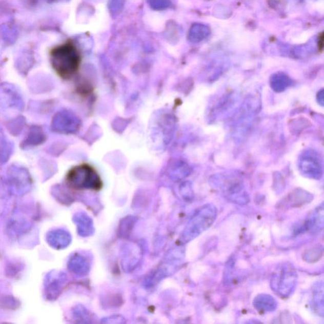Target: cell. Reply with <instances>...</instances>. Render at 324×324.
Segmentation results:
<instances>
[{"label": "cell", "mask_w": 324, "mask_h": 324, "mask_svg": "<svg viewBox=\"0 0 324 324\" xmlns=\"http://www.w3.org/2000/svg\"><path fill=\"white\" fill-rule=\"evenodd\" d=\"M218 214L214 205H204L194 213L184 229L181 235L182 242L188 243L198 237L209 229L214 223Z\"/></svg>", "instance_id": "cell-5"}, {"label": "cell", "mask_w": 324, "mask_h": 324, "mask_svg": "<svg viewBox=\"0 0 324 324\" xmlns=\"http://www.w3.org/2000/svg\"><path fill=\"white\" fill-rule=\"evenodd\" d=\"M261 110V99L258 93L250 94L235 113L233 136L241 141L247 136L252 127L254 118Z\"/></svg>", "instance_id": "cell-3"}, {"label": "cell", "mask_w": 324, "mask_h": 324, "mask_svg": "<svg viewBox=\"0 0 324 324\" xmlns=\"http://www.w3.org/2000/svg\"><path fill=\"white\" fill-rule=\"evenodd\" d=\"M209 184L213 190L233 204L245 205L250 201L244 180L236 172L213 174L210 177Z\"/></svg>", "instance_id": "cell-2"}, {"label": "cell", "mask_w": 324, "mask_h": 324, "mask_svg": "<svg viewBox=\"0 0 324 324\" xmlns=\"http://www.w3.org/2000/svg\"><path fill=\"white\" fill-rule=\"evenodd\" d=\"M323 90L322 89L318 93L317 95V99L318 104H319L321 106H323L324 104V96H323Z\"/></svg>", "instance_id": "cell-21"}, {"label": "cell", "mask_w": 324, "mask_h": 324, "mask_svg": "<svg viewBox=\"0 0 324 324\" xmlns=\"http://www.w3.org/2000/svg\"><path fill=\"white\" fill-rule=\"evenodd\" d=\"M91 267V258L84 253H75L70 259L69 262L71 271L79 276H85L90 273Z\"/></svg>", "instance_id": "cell-10"}, {"label": "cell", "mask_w": 324, "mask_h": 324, "mask_svg": "<svg viewBox=\"0 0 324 324\" xmlns=\"http://www.w3.org/2000/svg\"><path fill=\"white\" fill-rule=\"evenodd\" d=\"M289 199H290V204H293V206H294V205L299 206V205L307 204V202L312 201L313 196L312 194L306 192V191L298 190L294 191L291 194Z\"/></svg>", "instance_id": "cell-18"}, {"label": "cell", "mask_w": 324, "mask_h": 324, "mask_svg": "<svg viewBox=\"0 0 324 324\" xmlns=\"http://www.w3.org/2000/svg\"><path fill=\"white\" fill-rule=\"evenodd\" d=\"M253 305L256 310L262 313L273 312L277 308L276 299L268 294H258L254 298Z\"/></svg>", "instance_id": "cell-13"}, {"label": "cell", "mask_w": 324, "mask_h": 324, "mask_svg": "<svg viewBox=\"0 0 324 324\" xmlns=\"http://www.w3.org/2000/svg\"><path fill=\"white\" fill-rule=\"evenodd\" d=\"M185 252L183 248H176L171 251L164 262L161 264L157 270L148 277L147 284L148 286L155 285L164 278L175 273L183 266L185 260Z\"/></svg>", "instance_id": "cell-7"}, {"label": "cell", "mask_w": 324, "mask_h": 324, "mask_svg": "<svg viewBox=\"0 0 324 324\" xmlns=\"http://www.w3.org/2000/svg\"><path fill=\"white\" fill-rule=\"evenodd\" d=\"M269 83L272 90L277 93H281L293 85L292 79L283 74H276L272 75Z\"/></svg>", "instance_id": "cell-16"}, {"label": "cell", "mask_w": 324, "mask_h": 324, "mask_svg": "<svg viewBox=\"0 0 324 324\" xmlns=\"http://www.w3.org/2000/svg\"><path fill=\"white\" fill-rule=\"evenodd\" d=\"M66 181L75 190L99 191L104 185L94 167L85 163L72 167L67 173Z\"/></svg>", "instance_id": "cell-4"}, {"label": "cell", "mask_w": 324, "mask_h": 324, "mask_svg": "<svg viewBox=\"0 0 324 324\" xmlns=\"http://www.w3.org/2000/svg\"><path fill=\"white\" fill-rule=\"evenodd\" d=\"M323 288V281L315 282L312 288V310L321 317L324 316Z\"/></svg>", "instance_id": "cell-14"}, {"label": "cell", "mask_w": 324, "mask_h": 324, "mask_svg": "<svg viewBox=\"0 0 324 324\" xmlns=\"http://www.w3.org/2000/svg\"><path fill=\"white\" fill-rule=\"evenodd\" d=\"M141 258V252L136 246L131 245L127 248L124 254L123 266L124 269L130 271L138 264Z\"/></svg>", "instance_id": "cell-15"}, {"label": "cell", "mask_w": 324, "mask_h": 324, "mask_svg": "<svg viewBox=\"0 0 324 324\" xmlns=\"http://www.w3.org/2000/svg\"><path fill=\"white\" fill-rule=\"evenodd\" d=\"M50 61L59 77L70 80L79 72L82 56L74 43L67 40L51 50Z\"/></svg>", "instance_id": "cell-1"}, {"label": "cell", "mask_w": 324, "mask_h": 324, "mask_svg": "<svg viewBox=\"0 0 324 324\" xmlns=\"http://www.w3.org/2000/svg\"><path fill=\"white\" fill-rule=\"evenodd\" d=\"M182 194L184 198L188 199V200L193 198V191L192 188H191L190 184L186 183L184 185L182 188Z\"/></svg>", "instance_id": "cell-20"}, {"label": "cell", "mask_w": 324, "mask_h": 324, "mask_svg": "<svg viewBox=\"0 0 324 324\" xmlns=\"http://www.w3.org/2000/svg\"><path fill=\"white\" fill-rule=\"evenodd\" d=\"M298 169L305 177L320 180L323 176L322 158L315 150H305L299 156Z\"/></svg>", "instance_id": "cell-8"}, {"label": "cell", "mask_w": 324, "mask_h": 324, "mask_svg": "<svg viewBox=\"0 0 324 324\" xmlns=\"http://www.w3.org/2000/svg\"><path fill=\"white\" fill-rule=\"evenodd\" d=\"M236 99L237 97L234 93L224 94L210 109V112L208 114L209 119L212 121L217 120L218 118L222 117L226 113L231 111L236 105Z\"/></svg>", "instance_id": "cell-9"}, {"label": "cell", "mask_w": 324, "mask_h": 324, "mask_svg": "<svg viewBox=\"0 0 324 324\" xmlns=\"http://www.w3.org/2000/svg\"><path fill=\"white\" fill-rule=\"evenodd\" d=\"M323 255V249L319 247L313 248L303 253V259L308 263H315L320 260Z\"/></svg>", "instance_id": "cell-19"}, {"label": "cell", "mask_w": 324, "mask_h": 324, "mask_svg": "<svg viewBox=\"0 0 324 324\" xmlns=\"http://www.w3.org/2000/svg\"><path fill=\"white\" fill-rule=\"evenodd\" d=\"M323 225L324 205L322 202L308 216L304 228L308 231L316 233L323 230Z\"/></svg>", "instance_id": "cell-11"}, {"label": "cell", "mask_w": 324, "mask_h": 324, "mask_svg": "<svg viewBox=\"0 0 324 324\" xmlns=\"http://www.w3.org/2000/svg\"><path fill=\"white\" fill-rule=\"evenodd\" d=\"M74 221L77 226V233L83 237L92 236L94 233L93 219L85 212H78L75 215Z\"/></svg>", "instance_id": "cell-12"}, {"label": "cell", "mask_w": 324, "mask_h": 324, "mask_svg": "<svg viewBox=\"0 0 324 324\" xmlns=\"http://www.w3.org/2000/svg\"><path fill=\"white\" fill-rule=\"evenodd\" d=\"M52 244L54 247L59 248H64L69 245L71 242V235L65 231H57L53 234Z\"/></svg>", "instance_id": "cell-17"}, {"label": "cell", "mask_w": 324, "mask_h": 324, "mask_svg": "<svg viewBox=\"0 0 324 324\" xmlns=\"http://www.w3.org/2000/svg\"><path fill=\"white\" fill-rule=\"evenodd\" d=\"M298 282V274L292 264H280L272 274L271 287L277 295L288 298L294 293Z\"/></svg>", "instance_id": "cell-6"}]
</instances>
